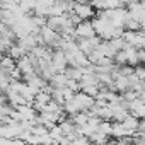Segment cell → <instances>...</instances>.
Here are the masks:
<instances>
[{"label": "cell", "mask_w": 145, "mask_h": 145, "mask_svg": "<svg viewBox=\"0 0 145 145\" xmlns=\"http://www.w3.org/2000/svg\"><path fill=\"white\" fill-rule=\"evenodd\" d=\"M75 9H77V14H79V17H82V19H86V17L92 16V10H91L89 7H80V5H75Z\"/></svg>", "instance_id": "cell-1"}]
</instances>
